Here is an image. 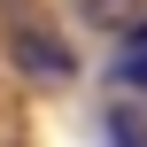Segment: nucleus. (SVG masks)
I'll return each instance as SVG.
<instances>
[{
    "instance_id": "obj_1",
    "label": "nucleus",
    "mask_w": 147,
    "mask_h": 147,
    "mask_svg": "<svg viewBox=\"0 0 147 147\" xmlns=\"http://www.w3.org/2000/svg\"><path fill=\"white\" fill-rule=\"evenodd\" d=\"M16 70L31 78V85H70L78 78V62H70V47L54 39V31H39V23H16Z\"/></svg>"
},
{
    "instance_id": "obj_2",
    "label": "nucleus",
    "mask_w": 147,
    "mask_h": 147,
    "mask_svg": "<svg viewBox=\"0 0 147 147\" xmlns=\"http://www.w3.org/2000/svg\"><path fill=\"white\" fill-rule=\"evenodd\" d=\"M116 85H124V93H140V101H147V39H132V47L116 54Z\"/></svg>"
},
{
    "instance_id": "obj_3",
    "label": "nucleus",
    "mask_w": 147,
    "mask_h": 147,
    "mask_svg": "<svg viewBox=\"0 0 147 147\" xmlns=\"http://www.w3.org/2000/svg\"><path fill=\"white\" fill-rule=\"evenodd\" d=\"M101 124H109V147H147V116H132V109H109Z\"/></svg>"
},
{
    "instance_id": "obj_4",
    "label": "nucleus",
    "mask_w": 147,
    "mask_h": 147,
    "mask_svg": "<svg viewBox=\"0 0 147 147\" xmlns=\"http://www.w3.org/2000/svg\"><path fill=\"white\" fill-rule=\"evenodd\" d=\"M70 8H78L85 23H124V16L140 8V0H70Z\"/></svg>"
},
{
    "instance_id": "obj_5",
    "label": "nucleus",
    "mask_w": 147,
    "mask_h": 147,
    "mask_svg": "<svg viewBox=\"0 0 147 147\" xmlns=\"http://www.w3.org/2000/svg\"><path fill=\"white\" fill-rule=\"evenodd\" d=\"M140 39H147V23H140Z\"/></svg>"
}]
</instances>
